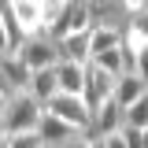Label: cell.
Instances as JSON below:
<instances>
[{
	"label": "cell",
	"instance_id": "6da1fadb",
	"mask_svg": "<svg viewBox=\"0 0 148 148\" xmlns=\"http://www.w3.org/2000/svg\"><path fill=\"white\" fill-rule=\"evenodd\" d=\"M41 119H45V108L30 92H18V96H11V108H8V119H4V133L8 137H15V133H37Z\"/></svg>",
	"mask_w": 148,
	"mask_h": 148
},
{
	"label": "cell",
	"instance_id": "7a4b0ae2",
	"mask_svg": "<svg viewBox=\"0 0 148 148\" xmlns=\"http://www.w3.org/2000/svg\"><path fill=\"white\" fill-rule=\"evenodd\" d=\"M115 89H119V78H111V74L104 71V67H96V63L85 67V92H82V100H85L89 115H96L108 100H115Z\"/></svg>",
	"mask_w": 148,
	"mask_h": 148
},
{
	"label": "cell",
	"instance_id": "3957f363",
	"mask_svg": "<svg viewBox=\"0 0 148 148\" xmlns=\"http://www.w3.org/2000/svg\"><path fill=\"white\" fill-rule=\"evenodd\" d=\"M48 115H56V119H63L67 126H74L78 133H92V115H89V108H85V100L82 96H56V100H48Z\"/></svg>",
	"mask_w": 148,
	"mask_h": 148
},
{
	"label": "cell",
	"instance_id": "277c9868",
	"mask_svg": "<svg viewBox=\"0 0 148 148\" xmlns=\"http://www.w3.org/2000/svg\"><path fill=\"white\" fill-rule=\"evenodd\" d=\"M18 59L34 74L37 71H52V67H59V48H56V41H48V37H30L18 48Z\"/></svg>",
	"mask_w": 148,
	"mask_h": 148
},
{
	"label": "cell",
	"instance_id": "5b68a950",
	"mask_svg": "<svg viewBox=\"0 0 148 148\" xmlns=\"http://www.w3.org/2000/svg\"><path fill=\"white\" fill-rule=\"evenodd\" d=\"M56 48H59V63H78V67H89L92 63L89 34H71L63 41H56Z\"/></svg>",
	"mask_w": 148,
	"mask_h": 148
},
{
	"label": "cell",
	"instance_id": "8992f818",
	"mask_svg": "<svg viewBox=\"0 0 148 148\" xmlns=\"http://www.w3.org/2000/svg\"><path fill=\"white\" fill-rule=\"evenodd\" d=\"M11 8H15V18H18V26H22V34H26V41L30 37H45L41 0H11Z\"/></svg>",
	"mask_w": 148,
	"mask_h": 148
},
{
	"label": "cell",
	"instance_id": "52a82bcc",
	"mask_svg": "<svg viewBox=\"0 0 148 148\" xmlns=\"http://www.w3.org/2000/svg\"><path fill=\"white\" fill-rule=\"evenodd\" d=\"M122 126H126V111L119 108L115 100H108L104 108L92 115V137H111V133H119Z\"/></svg>",
	"mask_w": 148,
	"mask_h": 148
},
{
	"label": "cell",
	"instance_id": "ba28073f",
	"mask_svg": "<svg viewBox=\"0 0 148 148\" xmlns=\"http://www.w3.org/2000/svg\"><path fill=\"white\" fill-rule=\"evenodd\" d=\"M92 8L89 0H67V18H63V30H67V37L71 34H92Z\"/></svg>",
	"mask_w": 148,
	"mask_h": 148
},
{
	"label": "cell",
	"instance_id": "9c48e42d",
	"mask_svg": "<svg viewBox=\"0 0 148 148\" xmlns=\"http://www.w3.org/2000/svg\"><path fill=\"white\" fill-rule=\"evenodd\" d=\"M37 133H41V141H45L48 148H63L67 141L78 137V130H74V126H67L63 119H56V115H48V111H45V119H41V130H37Z\"/></svg>",
	"mask_w": 148,
	"mask_h": 148
},
{
	"label": "cell",
	"instance_id": "30bf717a",
	"mask_svg": "<svg viewBox=\"0 0 148 148\" xmlns=\"http://www.w3.org/2000/svg\"><path fill=\"white\" fill-rule=\"evenodd\" d=\"M56 78H59V92L63 96H82L85 92V67H78V63H59Z\"/></svg>",
	"mask_w": 148,
	"mask_h": 148
},
{
	"label": "cell",
	"instance_id": "8fae6325",
	"mask_svg": "<svg viewBox=\"0 0 148 148\" xmlns=\"http://www.w3.org/2000/svg\"><path fill=\"white\" fill-rule=\"evenodd\" d=\"M30 96H34L41 108H48V100L59 96V78H56V67L52 71H37L34 82H30Z\"/></svg>",
	"mask_w": 148,
	"mask_h": 148
},
{
	"label": "cell",
	"instance_id": "7c38bea8",
	"mask_svg": "<svg viewBox=\"0 0 148 148\" xmlns=\"http://www.w3.org/2000/svg\"><path fill=\"white\" fill-rule=\"evenodd\" d=\"M122 34L126 30H115V26H96L89 34V45H92V59L96 56H108L115 48H122Z\"/></svg>",
	"mask_w": 148,
	"mask_h": 148
},
{
	"label": "cell",
	"instance_id": "4fadbf2b",
	"mask_svg": "<svg viewBox=\"0 0 148 148\" xmlns=\"http://www.w3.org/2000/svg\"><path fill=\"white\" fill-rule=\"evenodd\" d=\"M148 92V85L137 78V74H126V78H119V89H115V104L126 111V108H133L141 96Z\"/></svg>",
	"mask_w": 148,
	"mask_h": 148
},
{
	"label": "cell",
	"instance_id": "5bb4252c",
	"mask_svg": "<svg viewBox=\"0 0 148 148\" xmlns=\"http://www.w3.org/2000/svg\"><path fill=\"white\" fill-rule=\"evenodd\" d=\"M126 126L130 130H148V92L133 104V108H126Z\"/></svg>",
	"mask_w": 148,
	"mask_h": 148
},
{
	"label": "cell",
	"instance_id": "9a60e30c",
	"mask_svg": "<svg viewBox=\"0 0 148 148\" xmlns=\"http://www.w3.org/2000/svg\"><path fill=\"white\" fill-rule=\"evenodd\" d=\"M92 63H96V67H104L111 78H122V74H126V71H122V56H119V48H115V52H108V56H96Z\"/></svg>",
	"mask_w": 148,
	"mask_h": 148
},
{
	"label": "cell",
	"instance_id": "2e32d148",
	"mask_svg": "<svg viewBox=\"0 0 148 148\" xmlns=\"http://www.w3.org/2000/svg\"><path fill=\"white\" fill-rule=\"evenodd\" d=\"M8 148H45V141H41V133H15V137H8Z\"/></svg>",
	"mask_w": 148,
	"mask_h": 148
},
{
	"label": "cell",
	"instance_id": "e0dca14e",
	"mask_svg": "<svg viewBox=\"0 0 148 148\" xmlns=\"http://www.w3.org/2000/svg\"><path fill=\"white\" fill-rule=\"evenodd\" d=\"M130 26H133V30H137V34H141V37L148 41V0H145V8H141L137 15L130 18Z\"/></svg>",
	"mask_w": 148,
	"mask_h": 148
},
{
	"label": "cell",
	"instance_id": "ac0fdd59",
	"mask_svg": "<svg viewBox=\"0 0 148 148\" xmlns=\"http://www.w3.org/2000/svg\"><path fill=\"white\" fill-rule=\"evenodd\" d=\"M8 108H11V92L0 85V130H4V119H8Z\"/></svg>",
	"mask_w": 148,
	"mask_h": 148
},
{
	"label": "cell",
	"instance_id": "d6986e66",
	"mask_svg": "<svg viewBox=\"0 0 148 148\" xmlns=\"http://www.w3.org/2000/svg\"><path fill=\"white\" fill-rule=\"evenodd\" d=\"M100 141H104V148H130L126 137H122V130H119V133H111V137H100Z\"/></svg>",
	"mask_w": 148,
	"mask_h": 148
},
{
	"label": "cell",
	"instance_id": "ffe728a7",
	"mask_svg": "<svg viewBox=\"0 0 148 148\" xmlns=\"http://www.w3.org/2000/svg\"><path fill=\"white\" fill-rule=\"evenodd\" d=\"M63 148H92V133H78L74 141H67Z\"/></svg>",
	"mask_w": 148,
	"mask_h": 148
},
{
	"label": "cell",
	"instance_id": "44dd1931",
	"mask_svg": "<svg viewBox=\"0 0 148 148\" xmlns=\"http://www.w3.org/2000/svg\"><path fill=\"white\" fill-rule=\"evenodd\" d=\"M137 78H141V82L148 85V48H145L141 56H137Z\"/></svg>",
	"mask_w": 148,
	"mask_h": 148
},
{
	"label": "cell",
	"instance_id": "7402d4cb",
	"mask_svg": "<svg viewBox=\"0 0 148 148\" xmlns=\"http://www.w3.org/2000/svg\"><path fill=\"white\" fill-rule=\"evenodd\" d=\"M45 148H48V145H45Z\"/></svg>",
	"mask_w": 148,
	"mask_h": 148
}]
</instances>
